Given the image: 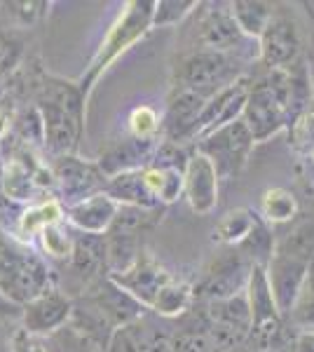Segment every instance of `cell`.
Here are the masks:
<instances>
[{
	"instance_id": "23",
	"label": "cell",
	"mask_w": 314,
	"mask_h": 352,
	"mask_svg": "<svg viewBox=\"0 0 314 352\" xmlns=\"http://www.w3.org/2000/svg\"><path fill=\"white\" fill-rule=\"evenodd\" d=\"M0 188H3L5 197H10L12 202H26L36 190L31 162H26L24 157H12L3 169Z\"/></svg>"
},
{
	"instance_id": "35",
	"label": "cell",
	"mask_w": 314,
	"mask_h": 352,
	"mask_svg": "<svg viewBox=\"0 0 314 352\" xmlns=\"http://www.w3.org/2000/svg\"><path fill=\"white\" fill-rule=\"evenodd\" d=\"M16 127H19V134L26 144H43L45 141V120H43V113H40L38 106L21 113Z\"/></svg>"
},
{
	"instance_id": "15",
	"label": "cell",
	"mask_w": 314,
	"mask_h": 352,
	"mask_svg": "<svg viewBox=\"0 0 314 352\" xmlns=\"http://www.w3.org/2000/svg\"><path fill=\"white\" fill-rule=\"evenodd\" d=\"M104 192L111 197L117 207H141V209H159V202L150 192L146 184V176L141 169L124 172L117 176H111Z\"/></svg>"
},
{
	"instance_id": "36",
	"label": "cell",
	"mask_w": 314,
	"mask_h": 352,
	"mask_svg": "<svg viewBox=\"0 0 314 352\" xmlns=\"http://www.w3.org/2000/svg\"><path fill=\"white\" fill-rule=\"evenodd\" d=\"M188 162H190V157H188L183 148H181L179 144H174V141H164L155 153V167L159 169H176V172L186 174Z\"/></svg>"
},
{
	"instance_id": "29",
	"label": "cell",
	"mask_w": 314,
	"mask_h": 352,
	"mask_svg": "<svg viewBox=\"0 0 314 352\" xmlns=\"http://www.w3.org/2000/svg\"><path fill=\"white\" fill-rule=\"evenodd\" d=\"M277 252L302 258V261H307V263H314V219L302 221L300 226H295V228L279 242Z\"/></svg>"
},
{
	"instance_id": "34",
	"label": "cell",
	"mask_w": 314,
	"mask_h": 352,
	"mask_svg": "<svg viewBox=\"0 0 314 352\" xmlns=\"http://www.w3.org/2000/svg\"><path fill=\"white\" fill-rule=\"evenodd\" d=\"M159 127L157 113L150 106H139L131 111L129 116V129L134 134V139H153Z\"/></svg>"
},
{
	"instance_id": "37",
	"label": "cell",
	"mask_w": 314,
	"mask_h": 352,
	"mask_svg": "<svg viewBox=\"0 0 314 352\" xmlns=\"http://www.w3.org/2000/svg\"><path fill=\"white\" fill-rule=\"evenodd\" d=\"M190 8H195V3H169V0H164V3H157L155 5V16H153V24L155 26H167V24H176L179 19H183V16L190 12Z\"/></svg>"
},
{
	"instance_id": "8",
	"label": "cell",
	"mask_w": 314,
	"mask_h": 352,
	"mask_svg": "<svg viewBox=\"0 0 314 352\" xmlns=\"http://www.w3.org/2000/svg\"><path fill=\"white\" fill-rule=\"evenodd\" d=\"M54 179L61 186L66 200L73 204L89 200V197L99 195L106 188V174L101 172V167H96L92 162H82L73 155H61L56 157L54 167Z\"/></svg>"
},
{
	"instance_id": "32",
	"label": "cell",
	"mask_w": 314,
	"mask_h": 352,
	"mask_svg": "<svg viewBox=\"0 0 314 352\" xmlns=\"http://www.w3.org/2000/svg\"><path fill=\"white\" fill-rule=\"evenodd\" d=\"M127 331L131 343H134V352H176L174 343H169V338L153 327L129 324Z\"/></svg>"
},
{
	"instance_id": "12",
	"label": "cell",
	"mask_w": 314,
	"mask_h": 352,
	"mask_svg": "<svg viewBox=\"0 0 314 352\" xmlns=\"http://www.w3.org/2000/svg\"><path fill=\"white\" fill-rule=\"evenodd\" d=\"M40 113L45 120V144L49 146V151H54L56 155H71V151L76 148V141L80 136V122L82 118L73 116L71 111L61 109L54 101L43 99L40 101Z\"/></svg>"
},
{
	"instance_id": "38",
	"label": "cell",
	"mask_w": 314,
	"mask_h": 352,
	"mask_svg": "<svg viewBox=\"0 0 314 352\" xmlns=\"http://www.w3.org/2000/svg\"><path fill=\"white\" fill-rule=\"evenodd\" d=\"M293 127V146L295 148H314V113H302L295 122H291Z\"/></svg>"
},
{
	"instance_id": "33",
	"label": "cell",
	"mask_w": 314,
	"mask_h": 352,
	"mask_svg": "<svg viewBox=\"0 0 314 352\" xmlns=\"http://www.w3.org/2000/svg\"><path fill=\"white\" fill-rule=\"evenodd\" d=\"M40 240H43V249L54 258H71L73 249H76V240L68 235V230L59 228V226H49L40 232Z\"/></svg>"
},
{
	"instance_id": "4",
	"label": "cell",
	"mask_w": 314,
	"mask_h": 352,
	"mask_svg": "<svg viewBox=\"0 0 314 352\" xmlns=\"http://www.w3.org/2000/svg\"><path fill=\"white\" fill-rule=\"evenodd\" d=\"M242 120L247 122L256 141H265L267 136L277 134L289 122V113L267 78H262L249 89Z\"/></svg>"
},
{
	"instance_id": "40",
	"label": "cell",
	"mask_w": 314,
	"mask_h": 352,
	"mask_svg": "<svg viewBox=\"0 0 314 352\" xmlns=\"http://www.w3.org/2000/svg\"><path fill=\"white\" fill-rule=\"evenodd\" d=\"M12 350L14 352H47L43 343L38 338H33V333L28 331H19L12 340Z\"/></svg>"
},
{
	"instance_id": "21",
	"label": "cell",
	"mask_w": 314,
	"mask_h": 352,
	"mask_svg": "<svg viewBox=\"0 0 314 352\" xmlns=\"http://www.w3.org/2000/svg\"><path fill=\"white\" fill-rule=\"evenodd\" d=\"M106 265V237L101 235H80L71 256V268L82 280H92L96 272Z\"/></svg>"
},
{
	"instance_id": "3",
	"label": "cell",
	"mask_w": 314,
	"mask_h": 352,
	"mask_svg": "<svg viewBox=\"0 0 314 352\" xmlns=\"http://www.w3.org/2000/svg\"><path fill=\"white\" fill-rule=\"evenodd\" d=\"M254 144H256L254 134L247 127V122L239 118V120H232L225 127L211 132L197 146V151L214 162L221 179H232V176H237L244 169Z\"/></svg>"
},
{
	"instance_id": "25",
	"label": "cell",
	"mask_w": 314,
	"mask_h": 352,
	"mask_svg": "<svg viewBox=\"0 0 314 352\" xmlns=\"http://www.w3.org/2000/svg\"><path fill=\"white\" fill-rule=\"evenodd\" d=\"M256 223V214L247 212V209H235L227 212L214 230V240L225 242V244H242L249 237L251 228Z\"/></svg>"
},
{
	"instance_id": "43",
	"label": "cell",
	"mask_w": 314,
	"mask_h": 352,
	"mask_svg": "<svg viewBox=\"0 0 314 352\" xmlns=\"http://www.w3.org/2000/svg\"><path fill=\"white\" fill-rule=\"evenodd\" d=\"M5 129H8V118H5V113L0 111V134H5Z\"/></svg>"
},
{
	"instance_id": "6",
	"label": "cell",
	"mask_w": 314,
	"mask_h": 352,
	"mask_svg": "<svg viewBox=\"0 0 314 352\" xmlns=\"http://www.w3.org/2000/svg\"><path fill=\"white\" fill-rule=\"evenodd\" d=\"M310 268L312 263H307V261L289 256V254H282L275 249L270 263H267V280H270L279 315H291L298 305L302 292H305Z\"/></svg>"
},
{
	"instance_id": "7",
	"label": "cell",
	"mask_w": 314,
	"mask_h": 352,
	"mask_svg": "<svg viewBox=\"0 0 314 352\" xmlns=\"http://www.w3.org/2000/svg\"><path fill=\"white\" fill-rule=\"evenodd\" d=\"M251 270H254V265L247 263V256L242 252H227L225 256L211 263L202 285L195 287V296L209 298L211 303L237 296V292L242 289L247 275H251Z\"/></svg>"
},
{
	"instance_id": "16",
	"label": "cell",
	"mask_w": 314,
	"mask_h": 352,
	"mask_svg": "<svg viewBox=\"0 0 314 352\" xmlns=\"http://www.w3.org/2000/svg\"><path fill=\"white\" fill-rule=\"evenodd\" d=\"M115 214H117V204L113 202L106 192H99V195L73 204V207L68 209L71 223L82 232H89V235H101V232L111 230L113 221H115Z\"/></svg>"
},
{
	"instance_id": "28",
	"label": "cell",
	"mask_w": 314,
	"mask_h": 352,
	"mask_svg": "<svg viewBox=\"0 0 314 352\" xmlns=\"http://www.w3.org/2000/svg\"><path fill=\"white\" fill-rule=\"evenodd\" d=\"M239 252L254 261V265L270 263L272 254H275V242H272V232L267 230L265 221L256 217V223H254V228H251L249 237L239 244Z\"/></svg>"
},
{
	"instance_id": "27",
	"label": "cell",
	"mask_w": 314,
	"mask_h": 352,
	"mask_svg": "<svg viewBox=\"0 0 314 352\" xmlns=\"http://www.w3.org/2000/svg\"><path fill=\"white\" fill-rule=\"evenodd\" d=\"M232 16L237 19L242 33L260 38L272 19V10L267 3H247V0H239V3L232 5Z\"/></svg>"
},
{
	"instance_id": "19",
	"label": "cell",
	"mask_w": 314,
	"mask_h": 352,
	"mask_svg": "<svg viewBox=\"0 0 314 352\" xmlns=\"http://www.w3.org/2000/svg\"><path fill=\"white\" fill-rule=\"evenodd\" d=\"M153 153V139H129L122 144L113 146L111 151L101 157L99 167L104 174L117 176L124 172H134L136 164L144 162Z\"/></svg>"
},
{
	"instance_id": "31",
	"label": "cell",
	"mask_w": 314,
	"mask_h": 352,
	"mask_svg": "<svg viewBox=\"0 0 314 352\" xmlns=\"http://www.w3.org/2000/svg\"><path fill=\"white\" fill-rule=\"evenodd\" d=\"M262 217H265L270 223H284V221H291L298 212V204H295V197L291 195V190L287 188H270L262 195Z\"/></svg>"
},
{
	"instance_id": "2",
	"label": "cell",
	"mask_w": 314,
	"mask_h": 352,
	"mask_svg": "<svg viewBox=\"0 0 314 352\" xmlns=\"http://www.w3.org/2000/svg\"><path fill=\"white\" fill-rule=\"evenodd\" d=\"M155 5L157 3H148V0H134L127 3L124 14L115 21V26L108 31L104 45L96 52L92 68H89L87 78H85V92L89 89V82L99 76L104 68H108L111 61H115L129 45H134L141 36L153 26V16H155Z\"/></svg>"
},
{
	"instance_id": "9",
	"label": "cell",
	"mask_w": 314,
	"mask_h": 352,
	"mask_svg": "<svg viewBox=\"0 0 314 352\" xmlns=\"http://www.w3.org/2000/svg\"><path fill=\"white\" fill-rule=\"evenodd\" d=\"M209 104V96L192 92L186 87H176L174 94L169 96V106H167V116H164V134L167 141L179 144L186 136H195L197 122L202 118L204 109Z\"/></svg>"
},
{
	"instance_id": "10",
	"label": "cell",
	"mask_w": 314,
	"mask_h": 352,
	"mask_svg": "<svg viewBox=\"0 0 314 352\" xmlns=\"http://www.w3.org/2000/svg\"><path fill=\"white\" fill-rule=\"evenodd\" d=\"M300 52V38L295 24L284 14L270 19V24L260 36V56L262 64L270 68H287L295 64Z\"/></svg>"
},
{
	"instance_id": "20",
	"label": "cell",
	"mask_w": 314,
	"mask_h": 352,
	"mask_svg": "<svg viewBox=\"0 0 314 352\" xmlns=\"http://www.w3.org/2000/svg\"><path fill=\"white\" fill-rule=\"evenodd\" d=\"M96 303H99V310L104 312L113 324H129L144 310V303H139L129 292H124L122 287L115 285L111 277L106 282V289H101Z\"/></svg>"
},
{
	"instance_id": "14",
	"label": "cell",
	"mask_w": 314,
	"mask_h": 352,
	"mask_svg": "<svg viewBox=\"0 0 314 352\" xmlns=\"http://www.w3.org/2000/svg\"><path fill=\"white\" fill-rule=\"evenodd\" d=\"M71 317V300L59 292H47L24 305V331L45 333L61 327Z\"/></svg>"
},
{
	"instance_id": "39",
	"label": "cell",
	"mask_w": 314,
	"mask_h": 352,
	"mask_svg": "<svg viewBox=\"0 0 314 352\" xmlns=\"http://www.w3.org/2000/svg\"><path fill=\"white\" fill-rule=\"evenodd\" d=\"M293 322L298 327L314 329V292H302V296L298 300V305L291 312Z\"/></svg>"
},
{
	"instance_id": "11",
	"label": "cell",
	"mask_w": 314,
	"mask_h": 352,
	"mask_svg": "<svg viewBox=\"0 0 314 352\" xmlns=\"http://www.w3.org/2000/svg\"><path fill=\"white\" fill-rule=\"evenodd\" d=\"M186 195L195 214H209L218 202V172L214 162L202 153L190 155V162L186 167Z\"/></svg>"
},
{
	"instance_id": "13",
	"label": "cell",
	"mask_w": 314,
	"mask_h": 352,
	"mask_svg": "<svg viewBox=\"0 0 314 352\" xmlns=\"http://www.w3.org/2000/svg\"><path fill=\"white\" fill-rule=\"evenodd\" d=\"M115 285H120L124 292H129L139 303L150 305L155 303L157 294L162 292V287L169 285V272L164 268H159L157 263H153L150 258H139L136 265L122 275H113L111 277Z\"/></svg>"
},
{
	"instance_id": "42",
	"label": "cell",
	"mask_w": 314,
	"mask_h": 352,
	"mask_svg": "<svg viewBox=\"0 0 314 352\" xmlns=\"http://www.w3.org/2000/svg\"><path fill=\"white\" fill-rule=\"evenodd\" d=\"M295 352H314V331L302 333L295 343Z\"/></svg>"
},
{
	"instance_id": "18",
	"label": "cell",
	"mask_w": 314,
	"mask_h": 352,
	"mask_svg": "<svg viewBox=\"0 0 314 352\" xmlns=\"http://www.w3.org/2000/svg\"><path fill=\"white\" fill-rule=\"evenodd\" d=\"M239 41H242V28L232 16V10L230 12L227 10H211L207 19L202 21L199 43L214 52H225V50L239 45Z\"/></svg>"
},
{
	"instance_id": "17",
	"label": "cell",
	"mask_w": 314,
	"mask_h": 352,
	"mask_svg": "<svg viewBox=\"0 0 314 352\" xmlns=\"http://www.w3.org/2000/svg\"><path fill=\"white\" fill-rule=\"evenodd\" d=\"M249 310H251V329L262 327L267 322H279V310L272 296V287L267 280L265 265H254L249 275Z\"/></svg>"
},
{
	"instance_id": "24",
	"label": "cell",
	"mask_w": 314,
	"mask_h": 352,
	"mask_svg": "<svg viewBox=\"0 0 314 352\" xmlns=\"http://www.w3.org/2000/svg\"><path fill=\"white\" fill-rule=\"evenodd\" d=\"M144 176H146V184H148V188H150V192L164 204L174 202L176 197L181 195V190H186V176L183 172H176V169L150 167V169H144Z\"/></svg>"
},
{
	"instance_id": "5",
	"label": "cell",
	"mask_w": 314,
	"mask_h": 352,
	"mask_svg": "<svg viewBox=\"0 0 314 352\" xmlns=\"http://www.w3.org/2000/svg\"><path fill=\"white\" fill-rule=\"evenodd\" d=\"M230 78V61L223 52L199 50L188 54L179 66V85L192 92H199L214 99L221 92V85Z\"/></svg>"
},
{
	"instance_id": "22",
	"label": "cell",
	"mask_w": 314,
	"mask_h": 352,
	"mask_svg": "<svg viewBox=\"0 0 314 352\" xmlns=\"http://www.w3.org/2000/svg\"><path fill=\"white\" fill-rule=\"evenodd\" d=\"M139 240L136 235L124 232H108L106 237V268L113 275H122L131 270L139 261Z\"/></svg>"
},
{
	"instance_id": "41",
	"label": "cell",
	"mask_w": 314,
	"mask_h": 352,
	"mask_svg": "<svg viewBox=\"0 0 314 352\" xmlns=\"http://www.w3.org/2000/svg\"><path fill=\"white\" fill-rule=\"evenodd\" d=\"M14 14L21 19V24H31L33 19L38 16L40 10L38 8H43V3H14Z\"/></svg>"
},
{
	"instance_id": "26",
	"label": "cell",
	"mask_w": 314,
	"mask_h": 352,
	"mask_svg": "<svg viewBox=\"0 0 314 352\" xmlns=\"http://www.w3.org/2000/svg\"><path fill=\"white\" fill-rule=\"evenodd\" d=\"M61 204L56 200H49V202H40L36 207H28L26 212H21V219H19V230L24 237H31V235H40L45 228L49 226H56L61 219Z\"/></svg>"
},
{
	"instance_id": "30",
	"label": "cell",
	"mask_w": 314,
	"mask_h": 352,
	"mask_svg": "<svg viewBox=\"0 0 314 352\" xmlns=\"http://www.w3.org/2000/svg\"><path fill=\"white\" fill-rule=\"evenodd\" d=\"M192 296H195V292H192L190 285H186V282H169V285L162 287V292L157 294L153 308L164 317H174V315L186 312Z\"/></svg>"
},
{
	"instance_id": "1",
	"label": "cell",
	"mask_w": 314,
	"mask_h": 352,
	"mask_svg": "<svg viewBox=\"0 0 314 352\" xmlns=\"http://www.w3.org/2000/svg\"><path fill=\"white\" fill-rule=\"evenodd\" d=\"M49 292V270L43 258L24 252L0 230V294L28 305Z\"/></svg>"
}]
</instances>
